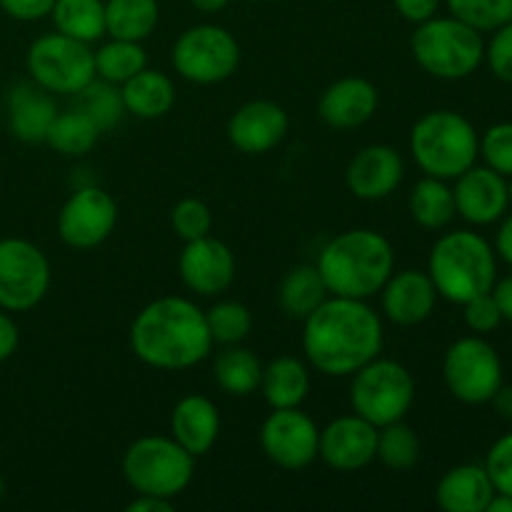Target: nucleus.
I'll list each match as a JSON object with an SVG mask.
<instances>
[{
  "instance_id": "obj_1",
  "label": "nucleus",
  "mask_w": 512,
  "mask_h": 512,
  "mask_svg": "<svg viewBox=\"0 0 512 512\" xmlns=\"http://www.w3.org/2000/svg\"><path fill=\"white\" fill-rule=\"evenodd\" d=\"M303 353L318 373L348 378L383 350L380 315L365 300L325 298L303 320Z\"/></svg>"
},
{
  "instance_id": "obj_2",
  "label": "nucleus",
  "mask_w": 512,
  "mask_h": 512,
  "mask_svg": "<svg viewBox=\"0 0 512 512\" xmlns=\"http://www.w3.org/2000/svg\"><path fill=\"white\" fill-rule=\"evenodd\" d=\"M130 348L140 363L155 370H188L208 358L213 335L193 300L165 295L135 315Z\"/></svg>"
},
{
  "instance_id": "obj_3",
  "label": "nucleus",
  "mask_w": 512,
  "mask_h": 512,
  "mask_svg": "<svg viewBox=\"0 0 512 512\" xmlns=\"http://www.w3.org/2000/svg\"><path fill=\"white\" fill-rule=\"evenodd\" d=\"M318 270L330 295L368 300L380 293L393 275V245L375 230H345L320 250Z\"/></svg>"
},
{
  "instance_id": "obj_4",
  "label": "nucleus",
  "mask_w": 512,
  "mask_h": 512,
  "mask_svg": "<svg viewBox=\"0 0 512 512\" xmlns=\"http://www.w3.org/2000/svg\"><path fill=\"white\" fill-rule=\"evenodd\" d=\"M428 275L438 295L455 305H465L478 295L490 293L498 280L495 250L473 230H453L438 238L430 250Z\"/></svg>"
},
{
  "instance_id": "obj_5",
  "label": "nucleus",
  "mask_w": 512,
  "mask_h": 512,
  "mask_svg": "<svg viewBox=\"0 0 512 512\" xmlns=\"http://www.w3.org/2000/svg\"><path fill=\"white\" fill-rule=\"evenodd\" d=\"M410 153L425 175L455 180L478 160L480 138L465 115L455 110H433L410 130Z\"/></svg>"
},
{
  "instance_id": "obj_6",
  "label": "nucleus",
  "mask_w": 512,
  "mask_h": 512,
  "mask_svg": "<svg viewBox=\"0 0 512 512\" xmlns=\"http://www.w3.org/2000/svg\"><path fill=\"white\" fill-rule=\"evenodd\" d=\"M413 58L428 75L463 80L485 60V40L458 18H430L413 35Z\"/></svg>"
},
{
  "instance_id": "obj_7",
  "label": "nucleus",
  "mask_w": 512,
  "mask_h": 512,
  "mask_svg": "<svg viewBox=\"0 0 512 512\" xmlns=\"http://www.w3.org/2000/svg\"><path fill=\"white\" fill-rule=\"evenodd\" d=\"M123 473L138 495L175 500L195 475V458L163 435L138 438L123 455Z\"/></svg>"
},
{
  "instance_id": "obj_8",
  "label": "nucleus",
  "mask_w": 512,
  "mask_h": 512,
  "mask_svg": "<svg viewBox=\"0 0 512 512\" xmlns=\"http://www.w3.org/2000/svg\"><path fill=\"white\" fill-rule=\"evenodd\" d=\"M415 400V380L405 365L388 358H375L353 373L350 383V405L353 413L385 428L408 415Z\"/></svg>"
},
{
  "instance_id": "obj_9",
  "label": "nucleus",
  "mask_w": 512,
  "mask_h": 512,
  "mask_svg": "<svg viewBox=\"0 0 512 512\" xmlns=\"http://www.w3.org/2000/svg\"><path fill=\"white\" fill-rule=\"evenodd\" d=\"M25 65L33 83L53 95H78L95 80L93 50L63 33L40 35L28 48Z\"/></svg>"
},
{
  "instance_id": "obj_10",
  "label": "nucleus",
  "mask_w": 512,
  "mask_h": 512,
  "mask_svg": "<svg viewBox=\"0 0 512 512\" xmlns=\"http://www.w3.org/2000/svg\"><path fill=\"white\" fill-rule=\"evenodd\" d=\"M445 388L465 405H485L503 388V360L488 340H455L443 360Z\"/></svg>"
},
{
  "instance_id": "obj_11",
  "label": "nucleus",
  "mask_w": 512,
  "mask_h": 512,
  "mask_svg": "<svg viewBox=\"0 0 512 512\" xmlns=\"http://www.w3.org/2000/svg\"><path fill=\"white\" fill-rule=\"evenodd\" d=\"M173 65L180 78L190 83H223L238 70L240 45L220 25H195L175 40Z\"/></svg>"
},
{
  "instance_id": "obj_12",
  "label": "nucleus",
  "mask_w": 512,
  "mask_h": 512,
  "mask_svg": "<svg viewBox=\"0 0 512 512\" xmlns=\"http://www.w3.org/2000/svg\"><path fill=\"white\" fill-rule=\"evenodd\" d=\"M50 288V263L43 250L23 238L0 240V308L25 313L43 303Z\"/></svg>"
},
{
  "instance_id": "obj_13",
  "label": "nucleus",
  "mask_w": 512,
  "mask_h": 512,
  "mask_svg": "<svg viewBox=\"0 0 512 512\" xmlns=\"http://www.w3.org/2000/svg\"><path fill=\"white\" fill-rule=\"evenodd\" d=\"M320 428L300 408H278L260 428L265 458L285 470H303L318 458Z\"/></svg>"
},
{
  "instance_id": "obj_14",
  "label": "nucleus",
  "mask_w": 512,
  "mask_h": 512,
  "mask_svg": "<svg viewBox=\"0 0 512 512\" xmlns=\"http://www.w3.org/2000/svg\"><path fill=\"white\" fill-rule=\"evenodd\" d=\"M118 223V205L103 188H78L58 213V235L75 250H93L110 238Z\"/></svg>"
},
{
  "instance_id": "obj_15",
  "label": "nucleus",
  "mask_w": 512,
  "mask_h": 512,
  "mask_svg": "<svg viewBox=\"0 0 512 512\" xmlns=\"http://www.w3.org/2000/svg\"><path fill=\"white\" fill-rule=\"evenodd\" d=\"M318 458L333 470L355 473L378 458V428L360 415H343L320 430Z\"/></svg>"
},
{
  "instance_id": "obj_16",
  "label": "nucleus",
  "mask_w": 512,
  "mask_h": 512,
  "mask_svg": "<svg viewBox=\"0 0 512 512\" xmlns=\"http://www.w3.org/2000/svg\"><path fill=\"white\" fill-rule=\"evenodd\" d=\"M180 280L193 293L218 295L233 285L235 280V255L223 240L205 235V238L185 243L178 260Z\"/></svg>"
},
{
  "instance_id": "obj_17",
  "label": "nucleus",
  "mask_w": 512,
  "mask_h": 512,
  "mask_svg": "<svg viewBox=\"0 0 512 512\" xmlns=\"http://www.w3.org/2000/svg\"><path fill=\"white\" fill-rule=\"evenodd\" d=\"M455 213L473 225H490L510 208L508 178L488 165H473L455 178Z\"/></svg>"
},
{
  "instance_id": "obj_18",
  "label": "nucleus",
  "mask_w": 512,
  "mask_h": 512,
  "mask_svg": "<svg viewBox=\"0 0 512 512\" xmlns=\"http://www.w3.org/2000/svg\"><path fill=\"white\" fill-rule=\"evenodd\" d=\"M288 113L273 100H250L228 120V138L240 153L263 155L288 135Z\"/></svg>"
},
{
  "instance_id": "obj_19",
  "label": "nucleus",
  "mask_w": 512,
  "mask_h": 512,
  "mask_svg": "<svg viewBox=\"0 0 512 512\" xmlns=\"http://www.w3.org/2000/svg\"><path fill=\"white\" fill-rule=\"evenodd\" d=\"M405 178L403 155L390 145H368L350 160L345 183L360 200H383L400 188Z\"/></svg>"
},
{
  "instance_id": "obj_20",
  "label": "nucleus",
  "mask_w": 512,
  "mask_h": 512,
  "mask_svg": "<svg viewBox=\"0 0 512 512\" xmlns=\"http://www.w3.org/2000/svg\"><path fill=\"white\" fill-rule=\"evenodd\" d=\"M380 293H383L385 318L403 328L425 323L438 303V290L423 270H403L398 275H390Z\"/></svg>"
},
{
  "instance_id": "obj_21",
  "label": "nucleus",
  "mask_w": 512,
  "mask_h": 512,
  "mask_svg": "<svg viewBox=\"0 0 512 512\" xmlns=\"http://www.w3.org/2000/svg\"><path fill=\"white\" fill-rule=\"evenodd\" d=\"M378 88L370 80L350 75L340 78L320 95V118L338 130L360 128L378 110Z\"/></svg>"
},
{
  "instance_id": "obj_22",
  "label": "nucleus",
  "mask_w": 512,
  "mask_h": 512,
  "mask_svg": "<svg viewBox=\"0 0 512 512\" xmlns=\"http://www.w3.org/2000/svg\"><path fill=\"white\" fill-rule=\"evenodd\" d=\"M10 133L23 143H45L48 130L58 115L53 93L35 83H18L5 100Z\"/></svg>"
},
{
  "instance_id": "obj_23",
  "label": "nucleus",
  "mask_w": 512,
  "mask_h": 512,
  "mask_svg": "<svg viewBox=\"0 0 512 512\" xmlns=\"http://www.w3.org/2000/svg\"><path fill=\"white\" fill-rule=\"evenodd\" d=\"M170 433L193 458L210 453L220 435V413L205 395H185L170 415Z\"/></svg>"
},
{
  "instance_id": "obj_24",
  "label": "nucleus",
  "mask_w": 512,
  "mask_h": 512,
  "mask_svg": "<svg viewBox=\"0 0 512 512\" xmlns=\"http://www.w3.org/2000/svg\"><path fill=\"white\" fill-rule=\"evenodd\" d=\"M495 488L485 465H458L440 478L435 503L445 512H485Z\"/></svg>"
},
{
  "instance_id": "obj_25",
  "label": "nucleus",
  "mask_w": 512,
  "mask_h": 512,
  "mask_svg": "<svg viewBox=\"0 0 512 512\" xmlns=\"http://www.w3.org/2000/svg\"><path fill=\"white\" fill-rule=\"evenodd\" d=\"M120 95H123L125 113H133L135 118L143 120L163 118L175 105L173 80L160 70L143 68L138 75L125 80Z\"/></svg>"
},
{
  "instance_id": "obj_26",
  "label": "nucleus",
  "mask_w": 512,
  "mask_h": 512,
  "mask_svg": "<svg viewBox=\"0 0 512 512\" xmlns=\"http://www.w3.org/2000/svg\"><path fill=\"white\" fill-rule=\"evenodd\" d=\"M260 390H263L265 403L273 410L300 408V403L310 393V373L303 360L283 355V358L270 360L263 368Z\"/></svg>"
},
{
  "instance_id": "obj_27",
  "label": "nucleus",
  "mask_w": 512,
  "mask_h": 512,
  "mask_svg": "<svg viewBox=\"0 0 512 512\" xmlns=\"http://www.w3.org/2000/svg\"><path fill=\"white\" fill-rule=\"evenodd\" d=\"M215 383L220 390L235 398H248L260 388V378H263V365H260L258 355L248 348L238 345H228L223 353L215 358L213 365Z\"/></svg>"
},
{
  "instance_id": "obj_28",
  "label": "nucleus",
  "mask_w": 512,
  "mask_h": 512,
  "mask_svg": "<svg viewBox=\"0 0 512 512\" xmlns=\"http://www.w3.org/2000/svg\"><path fill=\"white\" fill-rule=\"evenodd\" d=\"M160 18L158 0H108L105 3V33L118 40L143 43Z\"/></svg>"
},
{
  "instance_id": "obj_29",
  "label": "nucleus",
  "mask_w": 512,
  "mask_h": 512,
  "mask_svg": "<svg viewBox=\"0 0 512 512\" xmlns=\"http://www.w3.org/2000/svg\"><path fill=\"white\" fill-rule=\"evenodd\" d=\"M328 295V285H325L318 265H298L285 275L283 285H280V308L285 310L288 318L305 320Z\"/></svg>"
},
{
  "instance_id": "obj_30",
  "label": "nucleus",
  "mask_w": 512,
  "mask_h": 512,
  "mask_svg": "<svg viewBox=\"0 0 512 512\" xmlns=\"http://www.w3.org/2000/svg\"><path fill=\"white\" fill-rule=\"evenodd\" d=\"M55 30L80 43H95L105 35L103 0H55L50 10Z\"/></svg>"
},
{
  "instance_id": "obj_31",
  "label": "nucleus",
  "mask_w": 512,
  "mask_h": 512,
  "mask_svg": "<svg viewBox=\"0 0 512 512\" xmlns=\"http://www.w3.org/2000/svg\"><path fill=\"white\" fill-rule=\"evenodd\" d=\"M410 215L425 230H440L455 218L453 188L440 178L425 175L410 193Z\"/></svg>"
},
{
  "instance_id": "obj_32",
  "label": "nucleus",
  "mask_w": 512,
  "mask_h": 512,
  "mask_svg": "<svg viewBox=\"0 0 512 512\" xmlns=\"http://www.w3.org/2000/svg\"><path fill=\"white\" fill-rule=\"evenodd\" d=\"M100 138V128L83 113L80 108L65 110V113L55 115L53 125L48 130V138L45 143L60 155H70V158H78V155L90 153L95 148Z\"/></svg>"
},
{
  "instance_id": "obj_33",
  "label": "nucleus",
  "mask_w": 512,
  "mask_h": 512,
  "mask_svg": "<svg viewBox=\"0 0 512 512\" xmlns=\"http://www.w3.org/2000/svg\"><path fill=\"white\" fill-rule=\"evenodd\" d=\"M148 65V55H145L143 45L135 40H118L113 38L110 43L100 45L95 53V75L115 85H123L133 75Z\"/></svg>"
},
{
  "instance_id": "obj_34",
  "label": "nucleus",
  "mask_w": 512,
  "mask_h": 512,
  "mask_svg": "<svg viewBox=\"0 0 512 512\" xmlns=\"http://www.w3.org/2000/svg\"><path fill=\"white\" fill-rule=\"evenodd\" d=\"M80 103L78 108L93 120L95 125L100 128V133L105 130L115 128V125L123 120L125 115V105H123V95H120L118 85L108 83V80H90L83 90L78 93Z\"/></svg>"
},
{
  "instance_id": "obj_35",
  "label": "nucleus",
  "mask_w": 512,
  "mask_h": 512,
  "mask_svg": "<svg viewBox=\"0 0 512 512\" xmlns=\"http://www.w3.org/2000/svg\"><path fill=\"white\" fill-rule=\"evenodd\" d=\"M378 458L390 470H410L420 460V440L403 420L378 428Z\"/></svg>"
},
{
  "instance_id": "obj_36",
  "label": "nucleus",
  "mask_w": 512,
  "mask_h": 512,
  "mask_svg": "<svg viewBox=\"0 0 512 512\" xmlns=\"http://www.w3.org/2000/svg\"><path fill=\"white\" fill-rule=\"evenodd\" d=\"M208 320V330L213 335V343L220 345H238L253 330V315L245 308L243 303H235V300H223V303H215L213 308L205 313Z\"/></svg>"
},
{
  "instance_id": "obj_37",
  "label": "nucleus",
  "mask_w": 512,
  "mask_h": 512,
  "mask_svg": "<svg viewBox=\"0 0 512 512\" xmlns=\"http://www.w3.org/2000/svg\"><path fill=\"white\" fill-rule=\"evenodd\" d=\"M448 10L478 33L498 30L512 20V0H448Z\"/></svg>"
},
{
  "instance_id": "obj_38",
  "label": "nucleus",
  "mask_w": 512,
  "mask_h": 512,
  "mask_svg": "<svg viewBox=\"0 0 512 512\" xmlns=\"http://www.w3.org/2000/svg\"><path fill=\"white\" fill-rule=\"evenodd\" d=\"M170 223H173L178 238L190 243V240L210 235V230H213V213H210V208L203 200L183 198L180 203H175L173 213H170Z\"/></svg>"
},
{
  "instance_id": "obj_39",
  "label": "nucleus",
  "mask_w": 512,
  "mask_h": 512,
  "mask_svg": "<svg viewBox=\"0 0 512 512\" xmlns=\"http://www.w3.org/2000/svg\"><path fill=\"white\" fill-rule=\"evenodd\" d=\"M480 155L495 173L512 178V123H498L480 138Z\"/></svg>"
},
{
  "instance_id": "obj_40",
  "label": "nucleus",
  "mask_w": 512,
  "mask_h": 512,
  "mask_svg": "<svg viewBox=\"0 0 512 512\" xmlns=\"http://www.w3.org/2000/svg\"><path fill=\"white\" fill-rule=\"evenodd\" d=\"M485 470H488L495 493L512 495V433L495 440L485 458Z\"/></svg>"
},
{
  "instance_id": "obj_41",
  "label": "nucleus",
  "mask_w": 512,
  "mask_h": 512,
  "mask_svg": "<svg viewBox=\"0 0 512 512\" xmlns=\"http://www.w3.org/2000/svg\"><path fill=\"white\" fill-rule=\"evenodd\" d=\"M463 308H465V313H463L465 325H468L475 335L493 333V330L503 323V313H500L498 303H495L493 290H490V293L478 295V298L468 300Z\"/></svg>"
},
{
  "instance_id": "obj_42",
  "label": "nucleus",
  "mask_w": 512,
  "mask_h": 512,
  "mask_svg": "<svg viewBox=\"0 0 512 512\" xmlns=\"http://www.w3.org/2000/svg\"><path fill=\"white\" fill-rule=\"evenodd\" d=\"M493 33V40L485 48V60H488L495 78L503 80V83H512V20Z\"/></svg>"
},
{
  "instance_id": "obj_43",
  "label": "nucleus",
  "mask_w": 512,
  "mask_h": 512,
  "mask_svg": "<svg viewBox=\"0 0 512 512\" xmlns=\"http://www.w3.org/2000/svg\"><path fill=\"white\" fill-rule=\"evenodd\" d=\"M55 0H0V8L5 15L23 23H33V20H43L50 15Z\"/></svg>"
},
{
  "instance_id": "obj_44",
  "label": "nucleus",
  "mask_w": 512,
  "mask_h": 512,
  "mask_svg": "<svg viewBox=\"0 0 512 512\" xmlns=\"http://www.w3.org/2000/svg\"><path fill=\"white\" fill-rule=\"evenodd\" d=\"M398 13L410 23H425V20L435 18L440 8V0H393Z\"/></svg>"
},
{
  "instance_id": "obj_45",
  "label": "nucleus",
  "mask_w": 512,
  "mask_h": 512,
  "mask_svg": "<svg viewBox=\"0 0 512 512\" xmlns=\"http://www.w3.org/2000/svg\"><path fill=\"white\" fill-rule=\"evenodd\" d=\"M20 333L15 320L10 318L8 310L0 308V363H5L8 358H13L15 350H18Z\"/></svg>"
},
{
  "instance_id": "obj_46",
  "label": "nucleus",
  "mask_w": 512,
  "mask_h": 512,
  "mask_svg": "<svg viewBox=\"0 0 512 512\" xmlns=\"http://www.w3.org/2000/svg\"><path fill=\"white\" fill-rule=\"evenodd\" d=\"M493 298L498 303L500 313H503V320H510L512 323V275L503 280H495Z\"/></svg>"
},
{
  "instance_id": "obj_47",
  "label": "nucleus",
  "mask_w": 512,
  "mask_h": 512,
  "mask_svg": "<svg viewBox=\"0 0 512 512\" xmlns=\"http://www.w3.org/2000/svg\"><path fill=\"white\" fill-rule=\"evenodd\" d=\"M173 500L158 498V495H138L133 503H128V512H170Z\"/></svg>"
},
{
  "instance_id": "obj_48",
  "label": "nucleus",
  "mask_w": 512,
  "mask_h": 512,
  "mask_svg": "<svg viewBox=\"0 0 512 512\" xmlns=\"http://www.w3.org/2000/svg\"><path fill=\"white\" fill-rule=\"evenodd\" d=\"M495 253L505 260V263L512 265V213L503 220L498 230V238H495Z\"/></svg>"
},
{
  "instance_id": "obj_49",
  "label": "nucleus",
  "mask_w": 512,
  "mask_h": 512,
  "mask_svg": "<svg viewBox=\"0 0 512 512\" xmlns=\"http://www.w3.org/2000/svg\"><path fill=\"white\" fill-rule=\"evenodd\" d=\"M490 403L495 405V410H498L500 418L505 420H512V388H500L498 393H495V398L490 400Z\"/></svg>"
},
{
  "instance_id": "obj_50",
  "label": "nucleus",
  "mask_w": 512,
  "mask_h": 512,
  "mask_svg": "<svg viewBox=\"0 0 512 512\" xmlns=\"http://www.w3.org/2000/svg\"><path fill=\"white\" fill-rule=\"evenodd\" d=\"M485 512H512V495L508 493H495L493 500L488 503Z\"/></svg>"
},
{
  "instance_id": "obj_51",
  "label": "nucleus",
  "mask_w": 512,
  "mask_h": 512,
  "mask_svg": "<svg viewBox=\"0 0 512 512\" xmlns=\"http://www.w3.org/2000/svg\"><path fill=\"white\" fill-rule=\"evenodd\" d=\"M190 3H193V8L200 10V13H220L230 0H190Z\"/></svg>"
},
{
  "instance_id": "obj_52",
  "label": "nucleus",
  "mask_w": 512,
  "mask_h": 512,
  "mask_svg": "<svg viewBox=\"0 0 512 512\" xmlns=\"http://www.w3.org/2000/svg\"><path fill=\"white\" fill-rule=\"evenodd\" d=\"M3 495H5V480L3 475H0V500H3Z\"/></svg>"
},
{
  "instance_id": "obj_53",
  "label": "nucleus",
  "mask_w": 512,
  "mask_h": 512,
  "mask_svg": "<svg viewBox=\"0 0 512 512\" xmlns=\"http://www.w3.org/2000/svg\"><path fill=\"white\" fill-rule=\"evenodd\" d=\"M508 200H510V205H512V178H510V183H508Z\"/></svg>"
}]
</instances>
